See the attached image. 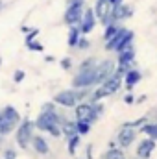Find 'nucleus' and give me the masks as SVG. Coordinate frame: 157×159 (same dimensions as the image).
<instances>
[{
	"label": "nucleus",
	"mask_w": 157,
	"mask_h": 159,
	"mask_svg": "<svg viewBox=\"0 0 157 159\" xmlns=\"http://www.w3.org/2000/svg\"><path fill=\"white\" fill-rule=\"evenodd\" d=\"M63 117L57 113V111H41L39 117L34 120V126L35 129L39 131H44V133H50L52 137H61V122H63Z\"/></svg>",
	"instance_id": "nucleus-1"
},
{
	"label": "nucleus",
	"mask_w": 157,
	"mask_h": 159,
	"mask_svg": "<svg viewBox=\"0 0 157 159\" xmlns=\"http://www.w3.org/2000/svg\"><path fill=\"white\" fill-rule=\"evenodd\" d=\"M34 120L30 119H22L19 122V126L15 128V141L20 148H30V143H32V137H34Z\"/></svg>",
	"instance_id": "nucleus-2"
},
{
	"label": "nucleus",
	"mask_w": 157,
	"mask_h": 159,
	"mask_svg": "<svg viewBox=\"0 0 157 159\" xmlns=\"http://www.w3.org/2000/svg\"><path fill=\"white\" fill-rule=\"evenodd\" d=\"M74 115H76V120H83V122H89V124L96 122V120L102 117V115L96 111L94 102H89V100L78 102V104L74 106Z\"/></svg>",
	"instance_id": "nucleus-3"
},
{
	"label": "nucleus",
	"mask_w": 157,
	"mask_h": 159,
	"mask_svg": "<svg viewBox=\"0 0 157 159\" xmlns=\"http://www.w3.org/2000/svg\"><path fill=\"white\" fill-rule=\"evenodd\" d=\"M133 37H135V35H133L131 30L120 26V30H118L117 35L105 43V50H107V52H118V50L126 48L128 44H131V43H133Z\"/></svg>",
	"instance_id": "nucleus-4"
},
{
	"label": "nucleus",
	"mask_w": 157,
	"mask_h": 159,
	"mask_svg": "<svg viewBox=\"0 0 157 159\" xmlns=\"http://www.w3.org/2000/svg\"><path fill=\"white\" fill-rule=\"evenodd\" d=\"M113 6L107 2V0H96V6H94V15H96V19L104 24V26H107V24H111V22H115V19H113Z\"/></svg>",
	"instance_id": "nucleus-5"
},
{
	"label": "nucleus",
	"mask_w": 157,
	"mask_h": 159,
	"mask_svg": "<svg viewBox=\"0 0 157 159\" xmlns=\"http://www.w3.org/2000/svg\"><path fill=\"white\" fill-rule=\"evenodd\" d=\"M92 85H96V72H94V69L78 70V74L72 78V89H91Z\"/></svg>",
	"instance_id": "nucleus-6"
},
{
	"label": "nucleus",
	"mask_w": 157,
	"mask_h": 159,
	"mask_svg": "<svg viewBox=\"0 0 157 159\" xmlns=\"http://www.w3.org/2000/svg\"><path fill=\"white\" fill-rule=\"evenodd\" d=\"M115 67H117V63L111 61V59H104V61L96 63V67H94V72H96V85H100V83H104L107 78H111V76L115 74Z\"/></svg>",
	"instance_id": "nucleus-7"
},
{
	"label": "nucleus",
	"mask_w": 157,
	"mask_h": 159,
	"mask_svg": "<svg viewBox=\"0 0 157 159\" xmlns=\"http://www.w3.org/2000/svg\"><path fill=\"white\" fill-rule=\"evenodd\" d=\"M96 22H98V19H96V15H94L92 7H85V11H83V17H81V20H79V24H78L79 32H81V35H87V34H91V32L94 30Z\"/></svg>",
	"instance_id": "nucleus-8"
},
{
	"label": "nucleus",
	"mask_w": 157,
	"mask_h": 159,
	"mask_svg": "<svg viewBox=\"0 0 157 159\" xmlns=\"http://www.w3.org/2000/svg\"><path fill=\"white\" fill-rule=\"evenodd\" d=\"M83 11H85V6H67L65 15H63L65 24L67 26H78L81 17H83Z\"/></svg>",
	"instance_id": "nucleus-9"
},
{
	"label": "nucleus",
	"mask_w": 157,
	"mask_h": 159,
	"mask_svg": "<svg viewBox=\"0 0 157 159\" xmlns=\"http://www.w3.org/2000/svg\"><path fill=\"white\" fill-rule=\"evenodd\" d=\"M54 104H56V106H61V107H74V106L78 104L76 94H74V89L59 91V93L54 96Z\"/></svg>",
	"instance_id": "nucleus-10"
},
{
	"label": "nucleus",
	"mask_w": 157,
	"mask_h": 159,
	"mask_svg": "<svg viewBox=\"0 0 157 159\" xmlns=\"http://www.w3.org/2000/svg\"><path fill=\"white\" fill-rule=\"evenodd\" d=\"M137 139V129L135 128H128V126H122L120 131L117 133V141L120 148H128L133 144V141Z\"/></svg>",
	"instance_id": "nucleus-11"
},
{
	"label": "nucleus",
	"mask_w": 157,
	"mask_h": 159,
	"mask_svg": "<svg viewBox=\"0 0 157 159\" xmlns=\"http://www.w3.org/2000/svg\"><path fill=\"white\" fill-rule=\"evenodd\" d=\"M155 146H157V141L150 139V137H146V139H142V141L137 144L135 154H137V157L139 159H150L152 157V154H154V150H155Z\"/></svg>",
	"instance_id": "nucleus-12"
},
{
	"label": "nucleus",
	"mask_w": 157,
	"mask_h": 159,
	"mask_svg": "<svg viewBox=\"0 0 157 159\" xmlns=\"http://www.w3.org/2000/svg\"><path fill=\"white\" fill-rule=\"evenodd\" d=\"M30 146H32L39 156H48V152H50V146H48V143H46V139H44L43 135H35V133H34Z\"/></svg>",
	"instance_id": "nucleus-13"
},
{
	"label": "nucleus",
	"mask_w": 157,
	"mask_h": 159,
	"mask_svg": "<svg viewBox=\"0 0 157 159\" xmlns=\"http://www.w3.org/2000/svg\"><path fill=\"white\" fill-rule=\"evenodd\" d=\"M133 15V6H129V4H118L117 7L113 9V19H115V22L118 20H126V19H129Z\"/></svg>",
	"instance_id": "nucleus-14"
},
{
	"label": "nucleus",
	"mask_w": 157,
	"mask_h": 159,
	"mask_svg": "<svg viewBox=\"0 0 157 159\" xmlns=\"http://www.w3.org/2000/svg\"><path fill=\"white\" fill-rule=\"evenodd\" d=\"M142 78V74H141V70H137V69H129L126 74H124V81H126V89L128 91H133V87L141 81Z\"/></svg>",
	"instance_id": "nucleus-15"
},
{
	"label": "nucleus",
	"mask_w": 157,
	"mask_h": 159,
	"mask_svg": "<svg viewBox=\"0 0 157 159\" xmlns=\"http://www.w3.org/2000/svg\"><path fill=\"white\" fill-rule=\"evenodd\" d=\"M17 126H19L17 122H13V120H9V119H6V117L0 113V137H6V135L13 133Z\"/></svg>",
	"instance_id": "nucleus-16"
},
{
	"label": "nucleus",
	"mask_w": 157,
	"mask_h": 159,
	"mask_svg": "<svg viewBox=\"0 0 157 159\" xmlns=\"http://www.w3.org/2000/svg\"><path fill=\"white\" fill-rule=\"evenodd\" d=\"M61 135H65L67 139L69 137H72V135H78V131H76V120H63L61 122Z\"/></svg>",
	"instance_id": "nucleus-17"
},
{
	"label": "nucleus",
	"mask_w": 157,
	"mask_h": 159,
	"mask_svg": "<svg viewBox=\"0 0 157 159\" xmlns=\"http://www.w3.org/2000/svg\"><path fill=\"white\" fill-rule=\"evenodd\" d=\"M79 37H81V32H79L78 26H69V35H67V44L70 48H76Z\"/></svg>",
	"instance_id": "nucleus-18"
},
{
	"label": "nucleus",
	"mask_w": 157,
	"mask_h": 159,
	"mask_svg": "<svg viewBox=\"0 0 157 159\" xmlns=\"http://www.w3.org/2000/svg\"><path fill=\"white\" fill-rule=\"evenodd\" d=\"M0 113H2V115H4L6 119L13 120V122H17V124H19V122L22 120V119H20V113H19V111H17V109H15L13 106H6V107H4V109L0 111Z\"/></svg>",
	"instance_id": "nucleus-19"
},
{
	"label": "nucleus",
	"mask_w": 157,
	"mask_h": 159,
	"mask_svg": "<svg viewBox=\"0 0 157 159\" xmlns=\"http://www.w3.org/2000/svg\"><path fill=\"white\" fill-rule=\"evenodd\" d=\"M118 30H120L118 22H111V24H107V26H105V30H104V41L107 43L109 39H113V37L118 34Z\"/></svg>",
	"instance_id": "nucleus-20"
},
{
	"label": "nucleus",
	"mask_w": 157,
	"mask_h": 159,
	"mask_svg": "<svg viewBox=\"0 0 157 159\" xmlns=\"http://www.w3.org/2000/svg\"><path fill=\"white\" fill-rule=\"evenodd\" d=\"M104 159H126V154H124L122 148H115V146H111V148L104 154Z\"/></svg>",
	"instance_id": "nucleus-21"
},
{
	"label": "nucleus",
	"mask_w": 157,
	"mask_h": 159,
	"mask_svg": "<svg viewBox=\"0 0 157 159\" xmlns=\"http://www.w3.org/2000/svg\"><path fill=\"white\" fill-rule=\"evenodd\" d=\"M79 139H81V135H72V137L67 139V148H69L70 156L76 154V150H78V146H79Z\"/></svg>",
	"instance_id": "nucleus-22"
},
{
	"label": "nucleus",
	"mask_w": 157,
	"mask_h": 159,
	"mask_svg": "<svg viewBox=\"0 0 157 159\" xmlns=\"http://www.w3.org/2000/svg\"><path fill=\"white\" fill-rule=\"evenodd\" d=\"M141 128H142V133H146V137L157 141V124H146V122H144Z\"/></svg>",
	"instance_id": "nucleus-23"
},
{
	"label": "nucleus",
	"mask_w": 157,
	"mask_h": 159,
	"mask_svg": "<svg viewBox=\"0 0 157 159\" xmlns=\"http://www.w3.org/2000/svg\"><path fill=\"white\" fill-rule=\"evenodd\" d=\"M91 126H92V124H89V122L76 120V131H78V135H87V133L91 131Z\"/></svg>",
	"instance_id": "nucleus-24"
},
{
	"label": "nucleus",
	"mask_w": 157,
	"mask_h": 159,
	"mask_svg": "<svg viewBox=\"0 0 157 159\" xmlns=\"http://www.w3.org/2000/svg\"><path fill=\"white\" fill-rule=\"evenodd\" d=\"M96 67V59L94 57H87L79 63V69L78 70H89V69H94Z\"/></svg>",
	"instance_id": "nucleus-25"
},
{
	"label": "nucleus",
	"mask_w": 157,
	"mask_h": 159,
	"mask_svg": "<svg viewBox=\"0 0 157 159\" xmlns=\"http://www.w3.org/2000/svg\"><path fill=\"white\" fill-rule=\"evenodd\" d=\"M26 48L28 50H32V52H43L44 50V46L41 44L37 39H34V41H30V43H26Z\"/></svg>",
	"instance_id": "nucleus-26"
},
{
	"label": "nucleus",
	"mask_w": 157,
	"mask_h": 159,
	"mask_svg": "<svg viewBox=\"0 0 157 159\" xmlns=\"http://www.w3.org/2000/svg\"><path fill=\"white\" fill-rule=\"evenodd\" d=\"M26 37H24V43H30V41L37 39V35H39V30L37 28H30V32L28 34H24Z\"/></svg>",
	"instance_id": "nucleus-27"
},
{
	"label": "nucleus",
	"mask_w": 157,
	"mask_h": 159,
	"mask_svg": "<svg viewBox=\"0 0 157 159\" xmlns=\"http://www.w3.org/2000/svg\"><path fill=\"white\" fill-rule=\"evenodd\" d=\"M24 78H26V72H24L22 69H17V70L13 72V81H15V83H20Z\"/></svg>",
	"instance_id": "nucleus-28"
},
{
	"label": "nucleus",
	"mask_w": 157,
	"mask_h": 159,
	"mask_svg": "<svg viewBox=\"0 0 157 159\" xmlns=\"http://www.w3.org/2000/svg\"><path fill=\"white\" fill-rule=\"evenodd\" d=\"M89 46H91V41L87 39V37H83V35H81V37H79V41H78V44H76V48H79V50H87Z\"/></svg>",
	"instance_id": "nucleus-29"
},
{
	"label": "nucleus",
	"mask_w": 157,
	"mask_h": 159,
	"mask_svg": "<svg viewBox=\"0 0 157 159\" xmlns=\"http://www.w3.org/2000/svg\"><path fill=\"white\" fill-rule=\"evenodd\" d=\"M144 122H146V117H141V119L133 120V122H126L124 126H128V128H135V129H137V128H139V126H142Z\"/></svg>",
	"instance_id": "nucleus-30"
},
{
	"label": "nucleus",
	"mask_w": 157,
	"mask_h": 159,
	"mask_svg": "<svg viewBox=\"0 0 157 159\" xmlns=\"http://www.w3.org/2000/svg\"><path fill=\"white\" fill-rule=\"evenodd\" d=\"M59 65H61L63 70H69V69H72V59H70V57H63V59L59 61Z\"/></svg>",
	"instance_id": "nucleus-31"
},
{
	"label": "nucleus",
	"mask_w": 157,
	"mask_h": 159,
	"mask_svg": "<svg viewBox=\"0 0 157 159\" xmlns=\"http://www.w3.org/2000/svg\"><path fill=\"white\" fill-rule=\"evenodd\" d=\"M41 111H56V104L54 102H46V104H43V107H41Z\"/></svg>",
	"instance_id": "nucleus-32"
},
{
	"label": "nucleus",
	"mask_w": 157,
	"mask_h": 159,
	"mask_svg": "<svg viewBox=\"0 0 157 159\" xmlns=\"http://www.w3.org/2000/svg\"><path fill=\"white\" fill-rule=\"evenodd\" d=\"M67 6H85V0H67Z\"/></svg>",
	"instance_id": "nucleus-33"
},
{
	"label": "nucleus",
	"mask_w": 157,
	"mask_h": 159,
	"mask_svg": "<svg viewBox=\"0 0 157 159\" xmlns=\"http://www.w3.org/2000/svg\"><path fill=\"white\" fill-rule=\"evenodd\" d=\"M124 102H126V104H135V96H133L131 93H128V94L124 96Z\"/></svg>",
	"instance_id": "nucleus-34"
},
{
	"label": "nucleus",
	"mask_w": 157,
	"mask_h": 159,
	"mask_svg": "<svg viewBox=\"0 0 157 159\" xmlns=\"http://www.w3.org/2000/svg\"><path fill=\"white\" fill-rule=\"evenodd\" d=\"M107 2H109V4H111L113 7H117L118 4H122V0H107Z\"/></svg>",
	"instance_id": "nucleus-35"
},
{
	"label": "nucleus",
	"mask_w": 157,
	"mask_h": 159,
	"mask_svg": "<svg viewBox=\"0 0 157 159\" xmlns=\"http://www.w3.org/2000/svg\"><path fill=\"white\" fill-rule=\"evenodd\" d=\"M20 32H22V34H28V32H30V28H28V26H22V28H20Z\"/></svg>",
	"instance_id": "nucleus-36"
},
{
	"label": "nucleus",
	"mask_w": 157,
	"mask_h": 159,
	"mask_svg": "<svg viewBox=\"0 0 157 159\" xmlns=\"http://www.w3.org/2000/svg\"><path fill=\"white\" fill-rule=\"evenodd\" d=\"M144 100H146V94H142V96H139V98H137L135 102H144Z\"/></svg>",
	"instance_id": "nucleus-37"
},
{
	"label": "nucleus",
	"mask_w": 157,
	"mask_h": 159,
	"mask_svg": "<svg viewBox=\"0 0 157 159\" xmlns=\"http://www.w3.org/2000/svg\"><path fill=\"white\" fill-rule=\"evenodd\" d=\"M44 61H48V63H52V61H54V57H52V56H46V57H44Z\"/></svg>",
	"instance_id": "nucleus-38"
},
{
	"label": "nucleus",
	"mask_w": 157,
	"mask_h": 159,
	"mask_svg": "<svg viewBox=\"0 0 157 159\" xmlns=\"http://www.w3.org/2000/svg\"><path fill=\"white\" fill-rule=\"evenodd\" d=\"M2 9H4V2L0 0V11H2Z\"/></svg>",
	"instance_id": "nucleus-39"
},
{
	"label": "nucleus",
	"mask_w": 157,
	"mask_h": 159,
	"mask_svg": "<svg viewBox=\"0 0 157 159\" xmlns=\"http://www.w3.org/2000/svg\"><path fill=\"white\" fill-rule=\"evenodd\" d=\"M0 65H2V57H0Z\"/></svg>",
	"instance_id": "nucleus-40"
}]
</instances>
